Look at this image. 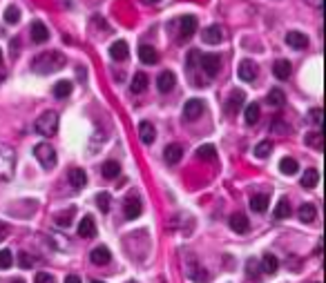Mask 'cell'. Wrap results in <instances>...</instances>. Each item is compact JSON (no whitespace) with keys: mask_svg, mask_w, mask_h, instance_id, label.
I'll return each instance as SVG.
<instances>
[{"mask_svg":"<svg viewBox=\"0 0 326 283\" xmlns=\"http://www.w3.org/2000/svg\"><path fill=\"white\" fill-rule=\"evenodd\" d=\"M65 56L60 52H45V54H38V56L31 60V69L36 74H54L59 69L65 67Z\"/></svg>","mask_w":326,"mask_h":283,"instance_id":"cell-1","label":"cell"},{"mask_svg":"<svg viewBox=\"0 0 326 283\" xmlns=\"http://www.w3.org/2000/svg\"><path fill=\"white\" fill-rule=\"evenodd\" d=\"M36 132L45 139H52L59 132V114L56 112H43L36 120Z\"/></svg>","mask_w":326,"mask_h":283,"instance_id":"cell-2","label":"cell"},{"mask_svg":"<svg viewBox=\"0 0 326 283\" xmlns=\"http://www.w3.org/2000/svg\"><path fill=\"white\" fill-rule=\"evenodd\" d=\"M14 161H16L14 149L0 145V181H9L14 176Z\"/></svg>","mask_w":326,"mask_h":283,"instance_id":"cell-3","label":"cell"},{"mask_svg":"<svg viewBox=\"0 0 326 283\" xmlns=\"http://www.w3.org/2000/svg\"><path fill=\"white\" fill-rule=\"evenodd\" d=\"M34 156L40 161V165H43L45 170H52L54 165H56V152H54V147L49 143H38L34 147Z\"/></svg>","mask_w":326,"mask_h":283,"instance_id":"cell-4","label":"cell"},{"mask_svg":"<svg viewBox=\"0 0 326 283\" xmlns=\"http://www.w3.org/2000/svg\"><path fill=\"white\" fill-rule=\"evenodd\" d=\"M199 62H201V69H204V72L208 74L210 78L219 74L221 60H219V56H217V54H206V56H201V58H199Z\"/></svg>","mask_w":326,"mask_h":283,"instance_id":"cell-5","label":"cell"},{"mask_svg":"<svg viewBox=\"0 0 326 283\" xmlns=\"http://www.w3.org/2000/svg\"><path fill=\"white\" fill-rule=\"evenodd\" d=\"M257 72H259L257 62L248 60V58L239 62V78H241L243 83H253L255 78H257Z\"/></svg>","mask_w":326,"mask_h":283,"instance_id":"cell-6","label":"cell"},{"mask_svg":"<svg viewBox=\"0 0 326 283\" xmlns=\"http://www.w3.org/2000/svg\"><path fill=\"white\" fill-rule=\"evenodd\" d=\"M204 101H199V98H190L188 103L183 105V118L185 120H197L201 116V112H204Z\"/></svg>","mask_w":326,"mask_h":283,"instance_id":"cell-7","label":"cell"},{"mask_svg":"<svg viewBox=\"0 0 326 283\" xmlns=\"http://www.w3.org/2000/svg\"><path fill=\"white\" fill-rule=\"evenodd\" d=\"M201 38H204V43H208V45H219L221 40H224V29H221L219 25H210V27H206L204 31H201Z\"/></svg>","mask_w":326,"mask_h":283,"instance_id":"cell-8","label":"cell"},{"mask_svg":"<svg viewBox=\"0 0 326 283\" xmlns=\"http://www.w3.org/2000/svg\"><path fill=\"white\" fill-rule=\"evenodd\" d=\"M30 34H31V40L34 43H47L49 40V29H47V25L45 23H40V20H34L31 23V29H30Z\"/></svg>","mask_w":326,"mask_h":283,"instance_id":"cell-9","label":"cell"},{"mask_svg":"<svg viewBox=\"0 0 326 283\" xmlns=\"http://www.w3.org/2000/svg\"><path fill=\"white\" fill-rule=\"evenodd\" d=\"M177 85V76L172 72H161L159 78H156V87H159L161 94H168V91H172Z\"/></svg>","mask_w":326,"mask_h":283,"instance_id":"cell-10","label":"cell"},{"mask_svg":"<svg viewBox=\"0 0 326 283\" xmlns=\"http://www.w3.org/2000/svg\"><path fill=\"white\" fill-rule=\"evenodd\" d=\"M139 139H141L143 145H152L156 139V132H154V125L148 123V120H141L139 123Z\"/></svg>","mask_w":326,"mask_h":283,"instance_id":"cell-11","label":"cell"},{"mask_svg":"<svg viewBox=\"0 0 326 283\" xmlns=\"http://www.w3.org/2000/svg\"><path fill=\"white\" fill-rule=\"evenodd\" d=\"M286 45L293 49H306L308 47V36L302 31H288L286 34Z\"/></svg>","mask_w":326,"mask_h":283,"instance_id":"cell-12","label":"cell"},{"mask_svg":"<svg viewBox=\"0 0 326 283\" xmlns=\"http://www.w3.org/2000/svg\"><path fill=\"white\" fill-rule=\"evenodd\" d=\"M163 159H166V163L177 165L181 159H183V147H181L179 143H170L166 147V152H163Z\"/></svg>","mask_w":326,"mask_h":283,"instance_id":"cell-13","label":"cell"},{"mask_svg":"<svg viewBox=\"0 0 326 283\" xmlns=\"http://www.w3.org/2000/svg\"><path fill=\"white\" fill-rule=\"evenodd\" d=\"M139 58H141L143 65H156L159 62V52L152 45H141L139 47Z\"/></svg>","mask_w":326,"mask_h":283,"instance_id":"cell-14","label":"cell"},{"mask_svg":"<svg viewBox=\"0 0 326 283\" xmlns=\"http://www.w3.org/2000/svg\"><path fill=\"white\" fill-rule=\"evenodd\" d=\"M125 219H130V221H134V219H139L141 216V212H143V205H141V201H139L137 197H132V198H127L125 201Z\"/></svg>","mask_w":326,"mask_h":283,"instance_id":"cell-15","label":"cell"},{"mask_svg":"<svg viewBox=\"0 0 326 283\" xmlns=\"http://www.w3.org/2000/svg\"><path fill=\"white\" fill-rule=\"evenodd\" d=\"M110 56H112V60H117V62L125 60V58L130 56V47H127L125 40H117V43H112V47H110Z\"/></svg>","mask_w":326,"mask_h":283,"instance_id":"cell-16","label":"cell"},{"mask_svg":"<svg viewBox=\"0 0 326 283\" xmlns=\"http://www.w3.org/2000/svg\"><path fill=\"white\" fill-rule=\"evenodd\" d=\"M291 72H293L291 60H286V58H279V60H275L273 74L279 78V81H288V78H291Z\"/></svg>","mask_w":326,"mask_h":283,"instance_id":"cell-17","label":"cell"},{"mask_svg":"<svg viewBox=\"0 0 326 283\" xmlns=\"http://www.w3.org/2000/svg\"><path fill=\"white\" fill-rule=\"evenodd\" d=\"M179 27H181V40L190 38V36L197 31V18L195 16H183L179 20Z\"/></svg>","mask_w":326,"mask_h":283,"instance_id":"cell-18","label":"cell"},{"mask_svg":"<svg viewBox=\"0 0 326 283\" xmlns=\"http://www.w3.org/2000/svg\"><path fill=\"white\" fill-rule=\"evenodd\" d=\"M230 227H233V232H237V234H246V232L250 230V221L246 219V214H233L230 216Z\"/></svg>","mask_w":326,"mask_h":283,"instance_id":"cell-19","label":"cell"},{"mask_svg":"<svg viewBox=\"0 0 326 283\" xmlns=\"http://www.w3.org/2000/svg\"><path fill=\"white\" fill-rule=\"evenodd\" d=\"M96 234V223H94L92 216H83L81 223H78V236H83V239H89V236Z\"/></svg>","mask_w":326,"mask_h":283,"instance_id":"cell-20","label":"cell"},{"mask_svg":"<svg viewBox=\"0 0 326 283\" xmlns=\"http://www.w3.org/2000/svg\"><path fill=\"white\" fill-rule=\"evenodd\" d=\"M89 259H92V263H96V265H107L110 259H112V255H110V250H107L105 245H98V248L92 250Z\"/></svg>","mask_w":326,"mask_h":283,"instance_id":"cell-21","label":"cell"},{"mask_svg":"<svg viewBox=\"0 0 326 283\" xmlns=\"http://www.w3.org/2000/svg\"><path fill=\"white\" fill-rule=\"evenodd\" d=\"M69 183H72V187H76V190H83L85 183H88V176H85V172L81 168H72L67 174Z\"/></svg>","mask_w":326,"mask_h":283,"instance_id":"cell-22","label":"cell"},{"mask_svg":"<svg viewBox=\"0 0 326 283\" xmlns=\"http://www.w3.org/2000/svg\"><path fill=\"white\" fill-rule=\"evenodd\" d=\"M148 76L143 72H137L134 76H132V83H130V89H132V94H141V91H146L148 89Z\"/></svg>","mask_w":326,"mask_h":283,"instance_id":"cell-23","label":"cell"},{"mask_svg":"<svg viewBox=\"0 0 326 283\" xmlns=\"http://www.w3.org/2000/svg\"><path fill=\"white\" fill-rule=\"evenodd\" d=\"M243 98H246V96H243V91H239V89L233 91V94H230V98H228V103H226V114L233 116L235 112H237L239 107L243 105Z\"/></svg>","mask_w":326,"mask_h":283,"instance_id":"cell-24","label":"cell"},{"mask_svg":"<svg viewBox=\"0 0 326 283\" xmlns=\"http://www.w3.org/2000/svg\"><path fill=\"white\" fill-rule=\"evenodd\" d=\"M306 145L313 149H317V152H322L324 149V134H322V130H315V132H308L306 134Z\"/></svg>","mask_w":326,"mask_h":283,"instance_id":"cell-25","label":"cell"},{"mask_svg":"<svg viewBox=\"0 0 326 283\" xmlns=\"http://www.w3.org/2000/svg\"><path fill=\"white\" fill-rule=\"evenodd\" d=\"M273 216L277 219V221H284V219L291 216V203H288V198H279L277 205H275V210H273Z\"/></svg>","mask_w":326,"mask_h":283,"instance_id":"cell-26","label":"cell"},{"mask_svg":"<svg viewBox=\"0 0 326 283\" xmlns=\"http://www.w3.org/2000/svg\"><path fill=\"white\" fill-rule=\"evenodd\" d=\"M299 221L302 223H311V221H315V216H317V207L313 205V203H304L302 207H299Z\"/></svg>","mask_w":326,"mask_h":283,"instance_id":"cell-27","label":"cell"},{"mask_svg":"<svg viewBox=\"0 0 326 283\" xmlns=\"http://www.w3.org/2000/svg\"><path fill=\"white\" fill-rule=\"evenodd\" d=\"M101 174H103V178H117L119 174H121V165L117 163V161H105L103 163V168H101Z\"/></svg>","mask_w":326,"mask_h":283,"instance_id":"cell-28","label":"cell"},{"mask_svg":"<svg viewBox=\"0 0 326 283\" xmlns=\"http://www.w3.org/2000/svg\"><path fill=\"white\" fill-rule=\"evenodd\" d=\"M266 103L273 107H284L286 105V94H284L282 89H270L266 96Z\"/></svg>","mask_w":326,"mask_h":283,"instance_id":"cell-29","label":"cell"},{"mask_svg":"<svg viewBox=\"0 0 326 283\" xmlns=\"http://www.w3.org/2000/svg\"><path fill=\"white\" fill-rule=\"evenodd\" d=\"M279 172L286 174V176H293V174L299 172V165H297L295 159H291V156H286V159L279 161Z\"/></svg>","mask_w":326,"mask_h":283,"instance_id":"cell-30","label":"cell"},{"mask_svg":"<svg viewBox=\"0 0 326 283\" xmlns=\"http://www.w3.org/2000/svg\"><path fill=\"white\" fill-rule=\"evenodd\" d=\"M250 210L257 212V214L266 212L268 210V197L266 194H255V197H250Z\"/></svg>","mask_w":326,"mask_h":283,"instance_id":"cell-31","label":"cell"},{"mask_svg":"<svg viewBox=\"0 0 326 283\" xmlns=\"http://www.w3.org/2000/svg\"><path fill=\"white\" fill-rule=\"evenodd\" d=\"M279 270V261H277V256H273V255H264V259H262V272H266V274H275Z\"/></svg>","mask_w":326,"mask_h":283,"instance_id":"cell-32","label":"cell"},{"mask_svg":"<svg viewBox=\"0 0 326 283\" xmlns=\"http://www.w3.org/2000/svg\"><path fill=\"white\" fill-rule=\"evenodd\" d=\"M317 181H320V172L313 168H308L306 172H304L302 176V187H306V190H313V187L317 185Z\"/></svg>","mask_w":326,"mask_h":283,"instance_id":"cell-33","label":"cell"},{"mask_svg":"<svg viewBox=\"0 0 326 283\" xmlns=\"http://www.w3.org/2000/svg\"><path fill=\"white\" fill-rule=\"evenodd\" d=\"M72 94V83L69 81H59L54 85V96L56 98H67Z\"/></svg>","mask_w":326,"mask_h":283,"instance_id":"cell-34","label":"cell"},{"mask_svg":"<svg viewBox=\"0 0 326 283\" xmlns=\"http://www.w3.org/2000/svg\"><path fill=\"white\" fill-rule=\"evenodd\" d=\"M243 118H246V123H248V125L257 123V120H259V105H257V103H250V105H246Z\"/></svg>","mask_w":326,"mask_h":283,"instance_id":"cell-35","label":"cell"},{"mask_svg":"<svg viewBox=\"0 0 326 283\" xmlns=\"http://www.w3.org/2000/svg\"><path fill=\"white\" fill-rule=\"evenodd\" d=\"M214 156H217L214 145H201V147L197 149V159H201V161H214Z\"/></svg>","mask_w":326,"mask_h":283,"instance_id":"cell-36","label":"cell"},{"mask_svg":"<svg viewBox=\"0 0 326 283\" xmlns=\"http://www.w3.org/2000/svg\"><path fill=\"white\" fill-rule=\"evenodd\" d=\"M270 152H273V143L270 141H262V143L255 145V156L257 159H266Z\"/></svg>","mask_w":326,"mask_h":283,"instance_id":"cell-37","label":"cell"},{"mask_svg":"<svg viewBox=\"0 0 326 283\" xmlns=\"http://www.w3.org/2000/svg\"><path fill=\"white\" fill-rule=\"evenodd\" d=\"M190 279L195 283H208V272L201 270L199 265H192V268H190Z\"/></svg>","mask_w":326,"mask_h":283,"instance_id":"cell-38","label":"cell"},{"mask_svg":"<svg viewBox=\"0 0 326 283\" xmlns=\"http://www.w3.org/2000/svg\"><path fill=\"white\" fill-rule=\"evenodd\" d=\"M110 203H112V197L107 192H98L96 194V205H98V210L105 214V212H110Z\"/></svg>","mask_w":326,"mask_h":283,"instance_id":"cell-39","label":"cell"},{"mask_svg":"<svg viewBox=\"0 0 326 283\" xmlns=\"http://www.w3.org/2000/svg\"><path fill=\"white\" fill-rule=\"evenodd\" d=\"M18 18H20L18 7H16V5H9V7H7V9H5V23L16 25V23H18Z\"/></svg>","mask_w":326,"mask_h":283,"instance_id":"cell-40","label":"cell"},{"mask_svg":"<svg viewBox=\"0 0 326 283\" xmlns=\"http://www.w3.org/2000/svg\"><path fill=\"white\" fill-rule=\"evenodd\" d=\"M11 263H14V255H11V250H0V270L11 268Z\"/></svg>","mask_w":326,"mask_h":283,"instance_id":"cell-41","label":"cell"},{"mask_svg":"<svg viewBox=\"0 0 326 283\" xmlns=\"http://www.w3.org/2000/svg\"><path fill=\"white\" fill-rule=\"evenodd\" d=\"M308 118H311L313 123H315L317 127H320V125H322V110H320V107H313L311 114H308Z\"/></svg>","mask_w":326,"mask_h":283,"instance_id":"cell-42","label":"cell"},{"mask_svg":"<svg viewBox=\"0 0 326 283\" xmlns=\"http://www.w3.org/2000/svg\"><path fill=\"white\" fill-rule=\"evenodd\" d=\"M34 283H56V281H54L52 274H47V272H38V274H36V279H34Z\"/></svg>","mask_w":326,"mask_h":283,"instance_id":"cell-43","label":"cell"},{"mask_svg":"<svg viewBox=\"0 0 326 283\" xmlns=\"http://www.w3.org/2000/svg\"><path fill=\"white\" fill-rule=\"evenodd\" d=\"M18 263H20V268H31V265H34V259H31L30 255H25V252H23V255L18 256Z\"/></svg>","mask_w":326,"mask_h":283,"instance_id":"cell-44","label":"cell"},{"mask_svg":"<svg viewBox=\"0 0 326 283\" xmlns=\"http://www.w3.org/2000/svg\"><path fill=\"white\" fill-rule=\"evenodd\" d=\"M270 130H275L277 134H286L288 127L284 125V120H275V123H270Z\"/></svg>","mask_w":326,"mask_h":283,"instance_id":"cell-45","label":"cell"},{"mask_svg":"<svg viewBox=\"0 0 326 283\" xmlns=\"http://www.w3.org/2000/svg\"><path fill=\"white\" fill-rule=\"evenodd\" d=\"M199 60V52H197V49H192V52L188 54V69H192L195 67V62Z\"/></svg>","mask_w":326,"mask_h":283,"instance_id":"cell-46","label":"cell"},{"mask_svg":"<svg viewBox=\"0 0 326 283\" xmlns=\"http://www.w3.org/2000/svg\"><path fill=\"white\" fill-rule=\"evenodd\" d=\"M72 210L69 212H65V214H60V216H56V223H59V226H69V219H72Z\"/></svg>","mask_w":326,"mask_h":283,"instance_id":"cell-47","label":"cell"},{"mask_svg":"<svg viewBox=\"0 0 326 283\" xmlns=\"http://www.w3.org/2000/svg\"><path fill=\"white\" fill-rule=\"evenodd\" d=\"M65 283H81V279H78L76 274H67V277H65Z\"/></svg>","mask_w":326,"mask_h":283,"instance_id":"cell-48","label":"cell"},{"mask_svg":"<svg viewBox=\"0 0 326 283\" xmlns=\"http://www.w3.org/2000/svg\"><path fill=\"white\" fill-rule=\"evenodd\" d=\"M7 232H9V227H7L5 223H0V241H2V239L7 236Z\"/></svg>","mask_w":326,"mask_h":283,"instance_id":"cell-49","label":"cell"},{"mask_svg":"<svg viewBox=\"0 0 326 283\" xmlns=\"http://www.w3.org/2000/svg\"><path fill=\"white\" fill-rule=\"evenodd\" d=\"M306 2H308V5H313V7H317V9L324 5V0H306Z\"/></svg>","mask_w":326,"mask_h":283,"instance_id":"cell-50","label":"cell"},{"mask_svg":"<svg viewBox=\"0 0 326 283\" xmlns=\"http://www.w3.org/2000/svg\"><path fill=\"white\" fill-rule=\"evenodd\" d=\"M11 283H25V281H23V279H14V281H11Z\"/></svg>","mask_w":326,"mask_h":283,"instance_id":"cell-51","label":"cell"},{"mask_svg":"<svg viewBox=\"0 0 326 283\" xmlns=\"http://www.w3.org/2000/svg\"><path fill=\"white\" fill-rule=\"evenodd\" d=\"M0 62H2V49H0Z\"/></svg>","mask_w":326,"mask_h":283,"instance_id":"cell-52","label":"cell"},{"mask_svg":"<svg viewBox=\"0 0 326 283\" xmlns=\"http://www.w3.org/2000/svg\"><path fill=\"white\" fill-rule=\"evenodd\" d=\"M89 283H103V281H94V279H92V281H89Z\"/></svg>","mask_w":326,"mask_h":283,"instance_id":"cell-53","label":"cell"},{"mask_svg":"<svg viewBox=\"0 0 326 283\" xmlns=\"http://www.w3.org/2000/svg\"><path fill=\"white\" fill-rule=\"evenodd\" d=\"M152 2H156V0H152Z\"/></svg>","mask_w":326,"mask_h":283,"instance_id":"cell-54","label":"cell"}]
</instances>
